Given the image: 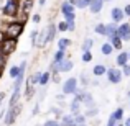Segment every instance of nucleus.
I'll return each mask as SVG.
<instances>
[{"label": "nucleus", "mask_w": 130, "mask_h": 126, "mask_svg": "<svg viewBox=\"0 0 130 126\" xmlns=\"http://www.w3.org/2000/svg\"><path fill=\"white\" fill-rule=\"evenodd\" d=\"M105 72H107V66L105 64H94V67H92V75L95 77V79H101V77H105Z\"/></svg>", "instance_id": "2eb2a0df"}, {"label": "nucleus", "mask_w": 130, "mask_h": 126, "mask_svg": "<svg viewBox=\"0 0 130 126\" xmlns=\"http://www.w3.org/2000/svg\"><path fill=\"white\" fill-rule=\"evenodd\" d=\"M128 56H130V51H128Z\"/></svg>", "instance_id": "bf43d9fd"}, {"label": "nucleus", "mask_w": 130, "mask_h": 126, "mask_svg": "<svg viewBox=\"0 0 130 126\" xmlns=\"http://www.w3.org/2000/svg\"><path fill=\"white\" fill-rule=\"evenodd\" d=\"M76 7L74 5H71L68 0H64L63 3H61V7H59V12H61V15H63V18H64V21H71V20H76Z\"/></svg>", "instance_id": "0eeeda50"}, {"label": "nucleus", "mask_w": 130, "mask_h": 126, "mask_svg": "<svg viewBox=\"0 0 130 126\" xmlns=\"http://www.w3.org/2000/svg\"><path fill=\"white\" fill-rule=\"evenodd\" d=\"M66 57H68V53H66V51H63V49H56V51H54V54H53V59H51V61L58 64V62H61L63 59H66Z\"/></svg>", "instance_id": "b1692460"}, {"label": "nucleus", "mask_w": 130, "mask_h": 126, "mask_svg": "<svg viewBox=\"0 0 130 126\" xmlns=\"http://www.w3.org/2000/svg\"><path fill=\"white\" fill-rule=\"evenodd\" d=\"M92 59H94V56H92V51H86V53H81V61H83L84 64L92 62Z\"/></svg>", "instance_id": "2f4dec72"}, {"label": "nucleus", "mask_w": 130, "mask_h": 126, "mask_svg": "<svg viewBox=\"0 0 130 126\" xmlns=\"http://www.w3.org/2000/svg\"><path fill=\"white\" fill-rule=\"evenodd\" d=\"M38 5L40 7H44V5H46V0H38Z\"/></svg>", "instance_id": "603ef678"}, {"label": "nucleus", "mask_w": 130, "mask_h": 126, "mask_svg": "<svg viewBox=\"0 0 130 126\" xmlns=\"http://www.w3.org/2000/svg\"><path fill=\"white\" fill-rule=\"evenodd\" d=\"M117 126H124V123H117Z\"/></svg>", "instance_id": "4d7b16f0"}, {"label": "nucleus", "mask_w": 130, "mask_h": 126, "mask_svg": "<svg viewBox=\"0 0 130 126\" xmlns=\"http://www.w3.org/2000/svg\"><path fill=\"white\" fill-rule=\"evenodd\" d=\"M38 33H40L38 28H35V30L30 31V43H31V47H36V38H38Z\"/></svg>", "instance_id": "72a5a7b5"}, {"label": "nucleus", "mask_w": 130, "mask_h": 126, "mask_svg": "<svg viewBox=\"0 0 130 126\" xmlns=\"http://www.w3.org/2000/svg\"><path fill=\"white\" fill-rule=\"evenodd\" d=\"M40 75H41V72H40V70H36V72H33L31 75L28 77V80H30V82H31L33 85H36V87H38V80H40Z\"/></svg>", "instance_id": "c9c22d12"}, {"label": "nucleus", "mask_w": 130, "mask_h": 126, "mask_svg": "<svg viewBox=\"0 0 130 126\" xmlns=\"http://www.w3.org/2000/svg\"><path fill=\"white\" fill-rule=\"evenodd\" d=\"M104 2H110V0H104Z\"/></svg>", "instance_id": "13d9d810"}, {"label": "nucleus", "mask_w": 130, "mask_h": 126, "mask_svg": "<svg viewBox=\"0 0 130 126\" xmlns=\"http://www.w3.org/2000/svg\"><path fill=\"white\" fill-rule=\"evenodd\" d=\"M117 35V25L115 23H105V38H110V36Z\"/></svg>", "instance_id": "393cba45"}, {"label": "nucleus", "mask_w": 130, "mask_h": 126, "mask_svg": "<svg viewBox=\"0 0 130 126\" xmlns=\"http://www.w3.org/2000/svg\"><path fill=\"white\" fill-rule=\"evenodd\" d=\"M22 110H23V103L22 102H18V103H17L15 107H12V108H7L5 116H3V124L5 126L15 124V121H17V118H18V115L22 113Z\"/></svg>", "instance_id": "7ed1b4c3"}, {"label": "nucleus", "mask_w": 130, "mask_h": 126, "mask_svg": "<svg viewBox=\"0 0 130 126\" xmlns=\"http://www.w3.org/2000/svg\"><path fill=\"white\" fill-rule=\"evenodd\" d=\"M112 53H114V47H112V44L109 43V41L102 43V46H101V54H102V56H110Z\"/></svg>", "instance_id": "c85d7f7f"}, {"label": "nucleus", "mask_w": 130, "mask_h": 126, "mask_svg": "<svg viewBox=\"0 0 130 126\" xmlns=\"http://www.w3.org/2000/svg\"><path fill=\"white\" fill-rule=\"evenodd\" d=\"M105 126H117V121H115V118L112 116V113H110V116H109V120H107V124Z\"/></svg>", "instance_id": "c03bdc74"}, {"label": "nucleus", "mask_w": 130, "mask_h": 126, "mask_svg": "<svg viewBox=\"0 0 130 126\" xmlns=\"http://www.w3.org/2000/svg\"><path fill=\"white\" fill-rule=\"evenodd\" d=\"M74 116V123H76V126H86V123H87V118H86V115L84 113H74L73 115Z\"/></svg>", "instance_id": "a878e982"}, {"label": "nucleus", "mask_w": 130, "mask_h": 126, "mask_svg": "<svg viewBox=\"0 0 130 126\" xmlns=\"http://www.w3.org/2000/svg\"><path fill=\"white\" fill-rule=\"evenodd\" d=\"M92 47H94V39H92V38H84L83 44H81V53L92 51Z\"/></svg>", "instance_id": "bb28decb"}, {"label": "nucleus", "mask_w": 130, "mask_h": 126, "mask_svg": "<svg viewBox=\"0 0 130 126\" xmlns=\"http://www.w3.org/2000/svg\"><path fill=\"white\" fill-rule=\"evenodd\" d=\"M2 25H5L2 30V33L5 35V38H13V39H18L20 36L25 33V21H20V20H7L3 21Z\"/></svg>", "instance_id": "f257e3e1"}, {"label": "nucleus", "mask_w": 130, "mask_h": 126, "mask_svg": "<svg viewBox=\"0 0 130 126\" xmlns=\"http://www.w3.org/2000/svg\"><path fill=\"white\" fill-rule=\"evenodd\" d=\"M81 107H83V103H81L79 100H76V98H73L71 100V103H69V113H79L81 111Z\"/></svg>", "instance_id": "cd10ccee"}, {"label": "nucleus", "mask_w": 130, "mask_h": 126, "mask_svg": "<svg viewBox=\"0 0 130 126\" xmlns=\"http://www.w3.org/2000/svg\"><path fill=\"white\" fill-rule=\"evenodd\" d=\"M56 67H58V72L59 74H66V72H71V70L74 69V62H73L71 57H66V59H63L61 62H58Z\"/></svg>", "instance_id": "9d476101"}, {"label": "nucleus", "mask_w": 130, "mask_h": 126, "mask_svg": "<svg viewBox=\"0 0 130 126\" xmlns=\"http://www.w3.org/2000/svg\"><path fill=\"white\" fill-rule=\"evenodd\" d=\"M3 38H5V35H3V33H2V30H0V41H2Z\"/></svg>", "instance_id": "5fc2aeb1"}, {"label": "nucleus", "mask_w": 130, "mask_h": 126, "mask_svg": "<svg viewBox=\"0 0 130 126\" xmlns=\"http://www.w3.org/2000/svg\"><path fill=\"white\" fill-rule=\"evenodd\" d=\"M17 46H18V39L13 38H3L0 41V53L5 54L7 57H10L13 53L17 51Z\"/></svg>", "instance_id": "39448f33"}, {"label": "nucleus", "mask_w": 130, "mask_h": 126, "mask_svg": "<svg viewBox=\"0 0 130 126\" xmlns=\"http://www.w3.org/2000/svg\"><path fill=\"white\" fill-rule=\"evenodd\" d=\"M128 105H130V100H128Z\"/></svg>", "instance_id": "052dcab7"}, {"label": "nucleus", "mask_w": 130, "mask_h": 126, "mask_svg": "<svg viewBox=\"0 0 130 126\" xmlns=\"http://www.w3.org/2000/svg\"><path fill=\"white\" fill-rule=\"evenodd\" d=\"M77 80H79V85H81L83 88H87L89 85H91V77H89V74L86 72V70H83V72L79 74Z\"/></svg>", "instance_id": "f3484780"}, {"label": "nucleus", "mask_w": 130, "mask_h": 126, "mask_svg": "<svg viewBox=\"0 0 130 126\" xmlns=\"http://www.w3.org/2000/svg\"><path fill=\"white\" fill-rule=\"evenodd\" d=\"M84 115H86V118H95L99 115V108L94 107V108H86V111H84Z\"/></svg>", "instance_id": "473e14b6"}, {"label": "nucleus", "mask_w": 130, "mask_h": 126, "mask_svg": "<svg viewBox=\"0 0 130 126\" xmlns=\"http://www.w3.org/2000/svg\"><path fill=\"white\" fill-rule=\"evenodd\" d=\"M22 8V0H3L2 3V16L7 20H15Z\"/></svg>", "instance_id": "f03ea898"}, {"label": "nucleus", "mask_w": 130, "mask_h": 126, "mask_svg": "<svg viewBox=\"0 0 130 126\" xmlns=\"http://www.w3.org/2000/svg\"><path fill=\"white\" fill-rule=\"evenodd\" d=\"M56 35H58V26H56V23L51 21L50 25L46 26V44L53 43L54 38H56Z\"/></svg>", "instance_id": "f8f14e48"}, {"label": "nucleus", "mask_w": 130, "mask_h": 126, "mask_svg": "<svg viewBox=\"0 0 130 126\" xmlns=\"http://www.w3.org/2000/svg\"><path fill=\"white\" fill-rule=\"evenodd\" d=\"M5 98H7V93H5V92H0V110H2V103H3V100H5Z\"/></svg>", "instance_id": "49530a36"}, {"label": "nucleus", "mask_w": 130, "mask_h": 126, "mask_svg": "<svg viewBox=\"0 0 130 126\" xmlns=\"http://www.w3.org/2000/svg\"><path fill=\"white\" fill-rule=\"evenodd\" d=\"M130 62V56H128V51H119L117 57H115V64L117 67H124L125 64Z\"/></svg>", "instance_id": "4468645a"}, {"label": "nucleus", "mask_w": 130, "mask_h": 126, "mask_svg": "<svg viewBox=\"0 0 130 126\" xmlns=\"http://www.w3.org/2000/svg\"><path fill=\"white\" fill-rule=\"evenodd\" d=\"M64 98H66V95H64V93H59V95H56V102H59V107L63 105Z\"/></svg>", "instance_id": "a18cd8bd"}, {"label": "nucleus", "mask_w": 130, "mask_h": 126, "mask_svg": "<svg viewBox=\"0 0 130 126\" xmlns=\"http://www.w3.org/2000/svg\"><path fill=\"white\" fill-rule=\"evenodd\" d=\"M117 35H119V38H120L124 43L130 41V23L128 21L119 23V25H117Z\"/></svg>", "instance_id": "6e6552de"}, {"label": "nucleus", "mask_w": 130, "mask_h": 126, "mask_svg": "<svg viewBox=\"0 0 130 126\" xmlns=\"http://www.w3.org/2000/svg\"><path fill=\"white\" fill-rule=\"evenodd\" d=\"M51 115H53V118L54 120H61V116H63V110H61L59 107H53L51 108Z\"/></svg>", "instance_id": "f704fd0d"}, {"label": "nucleus", "mask_w": 130, "mask_h": 126, "mask_svg": "<svg viewBox=\"0 0 130 126\" xmlns=\"http://www.w3.org/2000/svg\"><path fill=\"white\" fill-rule=\"evenodd\" d=\"M68 23V31H76V20H71V21H66Z\"/></svg>", "instance_id": "79ce46f5"}, {"label": "nucleus", "mask_w": 130, "mask_h": 126, "mask_svg": "<svg viewBox=\"0 0 130 126\" xmlns=\"http://www.w3.org/2000/svg\"><path fill=\"white\" fill-rule=\"evenodd\" d=\"M104 0H91V3H89V12L92 13V15H99V13L102 12V8H104Z\"/></svg>", "instance_id": "ddd939ff"}, {"label": "nucleus", "mask_w": 130, "mask_h": 126, "mask_svg": "<svg viewBox=\"0 0 130 126\" xmlns=\"http://www.w3.org/2000/svg\"><path fill=\"white\" fill-rule=\"evenodd\" d=\"M33 5H35V0H22V8H20V12L25 13V15H30V12L33 10Z\"/></svg>", "instance_id": "6ab92c4d"}, {"label": "nucleus", "mask_w": 130, "mask_h": 126, "mask_svg": "<svg viewBox=\"0 0 130 126\" xmlns=\"http://www.w3.org/2000/svg\"><path fill=\"white\" fill-rule=\"evenodd\" d=\"M124 18H125L124 8H120V7H114V8L110 10V20H112V23L119 25V23L124 21Z\"/></svg>", "instance_id": "9b49d317"}, {"label": "nucleus", "mask_w": 130, "mask_h": 126, "mask_svg": "<svg viewBox=\"0 0 130 126\" xmlns=\"http://www.w3.org/2000/svg\"><path fill=\"white\" fill-rule=\"evenodd\" d=\"M94 33L105 38V23H95L94 25Z\"/></svg>", "instance_id": "c756f323"}, {"label": "nucleus", "mask_w": 130, "mask_h": 126, "mask_svg": "<svg viewBox=\"0 0 130 126\" xmlns=\"http://www.w3.org/2000/svg\"><path fill=\"white\" fill-rule=\"evenodd\" d=\"M31 21L35 23V25H40V23H41V15H40V13H33L31 15Z\"/></svg>", "instance_id": "ea45409f"}, {"label": "nucleus", "mask_w": 130, "mask_h": 126, "mask_svg": "<svg viewBox=\"0 0 130 126\" xmlns=\"http://www.w3.org/2000/svg\"><path fill=\"white\" fill-rule=\"evenodd\" d=\"M43 126H61L59 120H54V118H50V120H46L43 123Z\"/></svg>", "instance_id": "4c0bfd02"}, {"label": "nucleus", "mask_w": 130, "mask_h": 126, "mask_svg": "<svg viewBox=\"0 0 130 126\" xmlns=\"http://www.w3.org/2000/svg\"><path fill=\"white\" fill-rule=\"evenodd\" d=\"M77 90H79V80H77V77H68L66 80L61 82V93H64L66 97L68 95H74Z\"/></svg>", "instance_id": "20e7f679"}, {"label": "nucleus", "mask_w": 130, "mask_h": 126, "mask_svg": "<svg viewBox=\"0 0 130 126\" xmlns=\"http://www.w3.org/2000/svg\"><path fill=\"white\" fill-rule=\"evenodd\" d=\"M46 46V28L40 30L38 38H36V47H44Z\"/></svg>", "instance_id": "4be33fe9"}, {"label": "nucleus", "mask_w": 130, "mask_h": 126, "mask_svg": "<svg viewBox=\"0 0 130 126\" xmlns=\"http://www.w3.org/2000/svg\"><path fill=\"white\" fill-rule=\"evenodd\" d=\"M105 77H107V82L112 84V85H119L124 80V74H122L120 67H107Z\"/></svg>", "instance_id": "423d86ee"}, {"label": "nucleus", "mask_w": 130, "mask_h": 126, "mask_svg": "<svg viewBox=\"0 0 130 126\" xmlns=\"http://www.w3.org/2000/svg\"><path fill=\"white\" fill-rule=\"evenodd\" d=\"M56 26H58V33H68V23L64 20L63 21H58Z\"/></svg>", "instance_id": "e433bc0d"}, {"label": "nucleus", "mask_w": 130, "mask_h": 126, "mask_svg": "<svg viewBox=\"0 0 130 126\" xmlns=\"http://www.w3.org/2000/svg\"><path fill=\"white\" fill-rule=\"evenodd\" d=\"M8 75L12 77L13 80H15L17 77L20 75V67H18V64H13V66H10V69H8Z\"/></svg>", "instance_id": "7c9ffc66"}, {"label": "nucleus", "mask_w": 130, "mask_h": 126, "mask_svg": "<svg viewBox=\"0 0 130 126\" xmlns=\"http://www.w3.org/2000/svg\"><path fill=\"white\" fill-rule=\"evenodd\" d=\"M5 111H7V110H3V108L0 110V120H3V116H5Z\"/></svg>", "instance_id": "3c124183"}, {"label": "nucleus", "mask_w": 130, "mask_h": 126, "mask_svg": "<svg viewBox=\"0 0 130 126\" xmlns=\"http://www.w3.org/2000/svg\"><path fill=\"white\" fill-rule=\"evenodd\" d=\"M3 70H5V69H2V67H0V79H2V75H3Z\"/></svg>", "instance_id": "6e6d98bb"}, {"label": "nucleus", "mask_w": 130, "mask_h": 126, "mask_svg": "<svg viewBox=\"0 0 130 126\" xmlns=\"http://www.w3.org/2000/svg\"><path fill=\"white\" fill-rule=\"evenodd\" d=\"M124 126H130V116H127L124 120Z\"/></svg>", "instance_id": "8fccbe9b"}, {"label": "nucleus", "mask_w": 130, "mask_h": 126, "mask_svg": "<svg viewBox=\"0 0 130 126\" xmlns=\"http://www.w3.org/2000/svg\"><path fill=\"white\" fill-rule=\"evenodd\" d=\"M23 87H25V88H23L22 95L25 97V100H26V102H30L33 97H35V93H36V85H33L28 79H26V80H25V84H23Z\"/></svg>", "instance_id": "1a4fd4ad"}, {"label": "nucleus", "mask_w": 130, "mask_h": 126, "mask_svg": "<svg viewBox=\"0 0 130 126\" xmlns=\"http://www.w3.org/2000/svg\"><path fill=\"white\" fill-rule=\"evenodd\" d=\"M71 44H73V41L69 38H59L56 41V47L58 49H63V51H68L71 47Z\"/></svg>", "instance_id": "aec40b11"}, {"label": "nucleus", "mask_w": 130, "mask_h": 126, "mask_svg": "<svg viewBox=\"0 0 130 126\" xmlns=\"http://www.w3.org/2000/svg\"><path fill=\"white\" fill-rule=\"evenodd\" d=\"M51 82L61 84V74H51Z\"/></svg>", "instance_id": "37998d69"}, {"label": "nucleus", "mask_w": 130, "mask_h": 126, "mask_svg": "<svg viewBox=\"0 0 130 126\" xmlns=\"http://www.w3.org/2000/svg\"><path fill=\"white\" fill-rule=\"evenodd\" d=\"M112 116L115 118V121H117V123H122V121H124V116H125L124 107H117L114 111H112Z\"/></svg>", "instance_id": "5701e85b"}, {"label": "nucleus", "mask_w": 130, "mask_h": 126, "mask_svg": "<svg viewBox=\"0 0 130 126\" xmlns=\"http://www.w3.org/2000/svg\"><path fill=\"white\" fill-rule=\"evenodd\" d=\"M59 123H61V126H76V123H74V116H73V113H64L63 116H61Z\"/></svg>", "instance_id": "a211bd4d"}, {"label": "nucleus", "mask_w": 130, "mask_h": 126, "mask_svg": "<svg viewBox=\"0 0 130 126\" xmlns=\"http://www.w3.org/2000/svg\"><path fill=\"white\" fill-rule=\"evenodd\" d=\"M122 69V74H124V77H130V62L125 64L124 67H120Z\"/></svg>", "instance_id": "a19ab883"}, {"label": "nucleus", "mask_w": 130, "mask_h": 126, "mask_svg": "<svg viewBox=\"0 0 130 126\" xmlns=\"http://www.w3.org/2000/svg\"><path fill=\"white\" fill-rule=\"evenodd\" d=\"M124 13H125V16H128V18H130V3H127V5L124 7Z\"/></svg>", "instance_id": "de8ad7c7"}, {"label": "nucleus", "mask_w": 130, "mask_h": 126, "mask_svg": "<svg viewBox=\"0 0 130 126\" xmlns=\"http://www.w3.org/2000/svg\"><path fill=\"white\" fill-rule=\"evenodd\" d=\"M7 64H8V57H7L5 54H2V53H0V67H2V69H5V67H7Z\"/></svg>", "instance_id": "58836bf2"}, {"label": "nucleus", "mask_w": 130, "mask_h": 126, "mask_svg": "<svg viewBox=\"0 0 130 126\" xmlns=\"http://www.w3.org/2000/svg\"><path fill=\"white\" fill-rule=\"evenodd\" d=\"M50 82H51V72H50V70H44V72H41L40 80H38V87H46Z\"/></svg>", "instance_id": "412c9836"}, {"label": "nucleus", "mask_w": 130, "mask_h": 126, "mask_svg": "<svg viewBox=\"0 0 130 126\" xmlns=\"http://www.w3.org/2000/svg\"><path fill=\"white\" fill-rule=\"evenodd\" d=\"M107 41L112 44L114 51H124V41L119 38V35H114V36H110V38H107Z\"/></svg>", "instance_id": "dca6fc26"}, {"label": "nucleus", "mask_w": 130, "mask_h": 126, "mask_svg": "<svg viewBox=\"0 0 130 126\" xmlns=\"http://www.w3.org/2000/svg\"><path fill=\"white\" fill-rule=\"evenodd\" d=\"M68 2H69V3H71V5H74V7H76V3H77V0H68Z\"/></svg>", "instance_id": "864d4df0"}, {"label": "nucleus", "mask_w": 130, "mask_h": 126, "mask_svg": "<svg viewBox=\"0 0 130 126\" xmlns=\"http://www.w3.org/2000/svg\"><path fill=\"white\" fill-rule=\"evenodd\" d=\"M38 111H40V102L35 105V107H33V111H31V115L35 116V115H38Z\"/></svg>", "instance_id": "09e8293b"}]
</instances>
